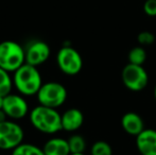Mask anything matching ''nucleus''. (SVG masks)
<instances>
[{"instance_id":"f257e3e1","label":"nucleus","mask_w":156,"mask_h":155,"mask_svg":"<svg viewBox=\"0 0 156 155\" xmlns=\"http://www.w3.org/2000/svg\"><path fill=\"white\" fill-rule=\"evenodd\" d=\"M30 122L37 131L48 135L62 131V115L56 108L47 107L39 104L29 113Z\"/></svg>"},{"instance_id":"f03ea898","label":"nucleus","mask_w":156,"mask_h":155,"mask_svg":"<svg viewBox=\"0 0 156 155\" xmlns=\"http://www.w3.org/2000/svg\"><path fill=\"white\" fill-rule=\"evenodd\" d=\"M13 84L20 95L33 96L37 95L44 83L37 67L26 63L14 72Z\"/></svg>"},{"instance_id":"7ed1b4c3","label":"nucleus","mask_w":156,"mask_h":155,"mask_svg":"<svg viewBox=\"0 0 156 155\" xmlns=\"http://www.w3.org/2000/svg\"><path fill=\"white\" fill-rule=\"evenodd\" d=\"M26 64V52L23 46L14 41L0 43V67L9 72H15Z\"/></svg>"},{"instance_id":"20e7f679","label":"nucleus","mask_w":156,"mask_h":155,"mask_svg":"<svg viewBox=\"0 0 156 155\" xmlns=\"http://www.w3.org/2000/svg\"><path fill=\"white\" fill-rule=\"evenodd\" d=\"M67 95V89L63 84L58 82H48L41 85L36 97L41 105L58 110L66 102Z\"/></svg>"},{"instance_id":"39448f33","label":"nucleus","mask_w":156,"mask_h":155,"mask_svg":"<svg viewBox=\"0 0 156 155\" xmlns=\"http://www.w3.org/2000/svg\"><path fill=\"white\" fill-rule=\"evenodd\" d=\"M56 64L66 76H76L83 68V58L78 50L64 46L56 54Z\"/></svg>"},{"instance_id":"423d86ee","label":"nucleus","mask_w":156,"mask_h":155,"mask_svg":"<svg viewBox=\"0 0 156 155\" xmlns=\"http://www.w3.org/2000/svg\"><path fill=\"white\" fill-rule=\"evenodd\" d=\"M122 83L129 90L141 91L148 86L149 76L144 66L134 64H126L121 71Z\"/></svg>"},{"instance_id":"0eeeda50","label":"nucleus","mask_w":156,"mask_h":155,"mask_svg":"<svg viewBox=\"0 0 156 155\" xmlns=\"http://www.w3.org/2000/svg\"><path fill=\"white\" fill-rule=\"evenodd\" d=\"M25 132L16 122H0V150H13L23 143Z\"/></svg>"},{"instance_id":"6e6552de","label":"nucleus","mask_w":156,"mask_h":155,"mask_svg":"<svg viewBox=\"0 0 156 155\" xmlns=\"http://www.w3.org/2000/svg\"><path fill=\"white\" fill-rule=\"evenodd\" d=\"M2 110L5 112L9 118L15 120L23 119L29 114V105L23 95L9 93L4 97V103Z\"/></svg>"},{"instance_id":"1a4fd4ad","label":"nucleus","mask_w":156,"mask_h":155,"mask_svg":"<svg viewBox=\"0 0 156 155\" xmlns=\"http://www.w3.org/2000/svg\"><path fill=\"white\" fill-rule=\"evenodd\" d=\"M25 52L26 63L35 67L41 66L47 62L51 54L49 45L43 41H31L25 49Z\"/></svg>"},{"instance_id":"9d476101","label":"nucleus","mask_w":156,"mask_h":155,"mask_svg":"<svg viewBox=\"0 0 156 155\" xmlns=\"http://www.w3.org/2000/svg\"><path fill=\"white\" fill-rule=\"evenodd\" d=\"M136 148L140 155H156V131L144 129L136 136Z\"/></svg>"},{"instance_id":"9b49d317","label":"nucleus","mask_w":156,"mask_h":155,"mask_svg":"<svg viewBox=\"0 0 156 155\" xmlns=\"http://www.w3.org/2000/svg\"><path fill=\"white\" fill-rule=\"evenodd\" d=\"M121 126L126 134L136 137L144 130V122L137 113L127 112L121 118Z\"/></svg>"},{"instance_id":"f8f14e48","label":"nucleus","mask_w":156,"mask_h":155,"mask_svg":"<svg viewBox=\"0 0 156 155\" xmlns=\"http://www.w3.org/2000/svg\"><path fill=\"white\" fill-rule=\"evenodd\" d=\"M84 123V115L78 108H69L62 114V129L66 132L78 131Z\"/></svg>"},{"instance_id":"ddd939ff","label":"nucleus","mask_w":156,"mask_h":155,"mask_svg":"<svg viewBox=\"0 0 156 155\" xmlns=\"http://www.w3.org/2000/svg\"><path fill=\"white\" fill-rule=\"evenodd\" d=\"M43 150L46 155H70V149L67 139L54 137L46 141Z\"/></svg>"},{"instance_id":"4468645a","label":"nucleus","mask_w":156,"mask_h":155,"mask_svg":"<svg viewBox=\"0 0 156 155\" xmlns=\"http://www.w3.org/2000/svg\"><path fill=\"white\" fill-rule=\"evenodd\" d=\"M147 51L142 46H137V47L132 48L129 51V54H127V60H129V63L134 65H142L144 64V62L147 61Z\"/></svg>"},{"instance_id":"2eb2a0df","label":"nucleus","mask_w":156,"mask_h":155,"mask_svg":"<svg viewBox=\"0 0 156 155\" xmlns=\"http://www.w3.org/2000/svg\"><path fill=\"white\" fill-rule=\"evenodd\" d=\"M68 140V145H69L70 153L71 154H81L84 153L85 149H86V140L83 136L79 134L71 135Z\"/></svg>"},{"instance_id":"dca6fc26","label":"nucleus","mask_w":156,"mask_h":155,"mask_svg":"<svg viewBox=\"0 0 156 155\" xmlns=\"http://www.w3.org/2000/svg\"><path fill=\"white\" fill-rule=\"evenodd\" d=\"M13 85V79L11 78L10 72L0 67V96L5 97L11 93Z\"/></svg>"},{"instance_id":"f3484780","label":"nucleus","mask_w":156,"mask_h":155,"mask_svg":"<svg viewBox=\"0 0 156 155\" xmlns=\"http://www.w3.org/2000/svg\"><path fill=\"white\" fill-rule=\"evenodd\" d=\"M90 155H113V149L108 143L99 140L91 146Z\"/></svg>"},{"instance_id":"a211bd4d","label":"nucleus","mask_w":156,"mask_h":155,"mask_svg":"<svg viewBox=\"0 0 156 155\" xmlns=\"http://www.w3.org/2000/svg\"><path fill=\"white\" fill-rule=\"evenodd\" d=\"M137 41L142 47L150 46L155 41V35L150 31H142L137 35Z\"/></svg>"},{"instance_id":"6ab92c4d","label":"nucleus","mask_w":156,"mask_h":155,"mask_svg":"<svg viewBox=\"0 0 156 155\" xmlns=\"http://www.w3.org/2000/svg\"><path fill=\"white\" fill-rule=\"evenodd\" d=\"M144 12L148 16H156V0H146L144 3Z\"/></svg>"},{"instance_id":"aec40b11","label":"nucleus","mask_w":156,"mask_h":155,"mask_svg":"<svg viewBox=\"0 0 156 155\" xmlns=\"http://www.w3.org/2000/svg\"><path fill=\"white\" fill-rule=\"evenodd\" d=\"M26 155H46L43 149L31 143H25Z\"/></svg>"},{"instance_id":"412c9836","label":"nucleus","mask_w":156,"mask_h":155,"mask_svg":"<svg viewBox=\"0 0 156 155\" xmlns=\"http://www.w3.org/2000/svg\"><path fill=\"white\" fill-rule=\"evenodd\" d=\"M12 155H26V150H25V143H21L18 147H16L15 149L12 150Z\"/></svg>"},{"instance_id":"4be33fe9","label":"nucleus","mask_w":156,"mask_h":155,"mask_svg":"<svg viewBox=\"0 0 156 155\" xmlns=\"http://www.w3.org/2000/svg\"><path fill=\"white\" fill-rule=\"evenodd\" d=\"M6 118H8V115L5 114L3 110H0V122H3V121H6Z\"/></svg>"},{"instance_id":"5701e85b","label":"nucleus","mask_w":156,"mask_h":155,"mask_svg":"<svg viewBox=\"0 0 156 155\" xmlns=\"http://www.w3.org/2000/svg\"><path fill=\"white\" fill-rule=\"evenodd\" d=\"M3 103H4V97H1V96H0V110L3 108Z\"/></svg>"},{"instance_id":"b1692460","label":"nucleus","mask_w":156,"mask_h":155,"mask_svg":"<svg viewBox=\"0 0 156 155\" xmlns=\"http://www.w3.org/2000/svg\"><path fill=\"white\" fill-rule=\"evenodd\" d=\"M154 98H155V100H156V85H155V87H154Z\"/></svg>"},{"instance_id":"393cba45","label":"nucleus","mask_w":156,"mask_h":155,"mask_svg":"<svg viewBox=\"0 0 156 155\" xmlns=\"http://www.w3.org/2000/svg\"><path fill=\"white\" fill-rule=\"evenodd\" d=\"M70 155H85L84 153H81V154H70Z\"/></svg>"}]
</instances>
